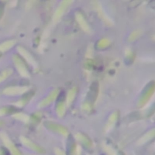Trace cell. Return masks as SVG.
<instances>
[{
  "label": "cell",
  "instance_id": "1",
  "mask_svg": "<svg viewBox=\"0 0 155 155\" xmlns=\"http://www.w3.org/2000/svg\"><path fill=\"white\" fill-rule=\"evenodd\" d=\"M4 4L2 3V2H0V18H1L2 14H3V12H4Z\"/></svg>",
  "mask_w": 155,
  "mask_h": 155
},
{
  "label": "cell",
  "instance_id": "3",
  "mask_svg": "<svg viewBox=\"0 0 155 155\" xmlns=\"http://www.w3.org/2000/svg\"><path fill=\"white\" fill-rule=\"evenodd\" d=\"M1 56V53H0V56Z\"/></svg>",
  "mask_w": 155,
  "mask_h": 155
},
{
  "label": "cell",
  "instance_id": "2",
  "mask_svg": "<svg viewBox=\"0 0 155 155\" xmlns=\"http://www.w3.org/2000/svg\"><path fill=\"white\" fill-rule=\"evenodd\" d=\"M3 124H4L3 121H0V126H1L2 125H3Z\"/></svg>",
  "mask_w": 155,
  "mask_h": 155
}]
</instances>
